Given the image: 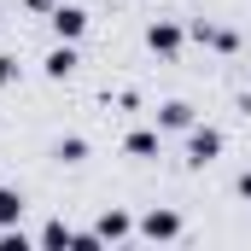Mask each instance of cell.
I'll return each instance as SVG.
<instances>
[{"mask_svg":"<svg viewBox=\"0 0 251 251\" xmlns=\"http://www.w3.org/2000/svg\"><path fill=\"white\" fill-rule=\"evenodd\" d=\"M12 210H18V199H12V193H0V216H12Z\"/></svg>","mask_w":251,"mask_h":251,"instance_id":"6da1fadb","label":"cell"}]
</instances>
